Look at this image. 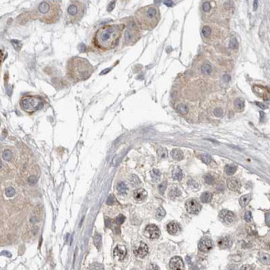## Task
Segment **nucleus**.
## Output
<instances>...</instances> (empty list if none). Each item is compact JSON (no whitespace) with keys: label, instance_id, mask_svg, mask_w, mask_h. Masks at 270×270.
<instances>
[{"label":"nucleus","instance_id":"obj_24","mask_svg":"<svg viewBox=\"0 0 270 270\" xmlns=\"http://www.w3.org/2000/svg\"><path fill=\"white\" fill-rule=\"evenodd\" d=\"M234 107L238 112H242L244 108V101L242 98H237L234 101Z\"/></svg>","mask_w":270,"mask_h":270},{"label":"nucleus","instance_id":"obj_26","mask_svg":"<svg viewBox=\"0 0 270 270\" xmlns=\"http://www.w3.org/2000/svg\"><path fill=\"white\" fill-rule=\"evenodd\" d=\"M180 190L178 188H172V189L170 190V193H169V197L171 199V200H175L176 199L178 196L180 195Z\"/></svg>","mask_w":270,"mask_h":270},{"label":"nucleus","instance_id":"obj_55","mask_svg":"<svg viewBox=\"0 0 270 270\" xmlns=\"http://www.w3.org/2000/svg\"><path fill=\"white\" fill-rule=\"evenodd\" d=\"M105 221H106V225H107V227L111 226V224H112V220H110L109 218H106Z\"/></svg>","mask_w":270,"mask_h":270},{"label":"nucleus","instance_id":"obj_7","mask_svg":"<svg viewBox=\"0 0 270 270\" xmlns=\"http://www.w3.org/2000/svg\"><path fill=\"white\" fill-rule=\"evenodd\" d=\"M140 38L139 31L134 23H130L126 29L125 32V42L127 44H132L135 43Z\"/></svg>","mask_w":270,"mask_h":270},{"label":"nucleus","instance_id":"obj_31","mask_svg":"<svg viewBox=\"0 0 270 270\" xmlns=\"http://www.w3.org/2000/svg\"><path fill=\"white\" fill-rule=\"evenodd\" d=\"M201 70L203 72V73H205V75H210L212 72V67L210 64H204L201 67Z\"/></svg>","mask_w":270,"mask_h":270},{"label":"nucleus","instance_id":"obj_30","mask_svg":"<svg viewBox=\"0 0 270 270\" xmlns=\"http://www.w3.org/2000/svg\"><path fill=\"white\" fill-rule=\"evenodd\" d=\"M151 176H152V179L155 180V181H159L160 180V179H161V172L158 170H153L152 171H151Z\"/></svg>","mask_w":270,"mask_h":270},{"label":"nucleus","instance_id":"obj_10","mask_svg":"<svg viewBox=\"0 0 270 270\" xmlns=\"http://www.w3.org/2000/svg\"><path fill=\"white\" fill-rule=\"evenodd\" d=\"M149 253V248L148 245L144 242H140L134 248V254L136 257L143 259Z\"/></svg>","mask_w":270,"mask_h":270},{"label":"nucleus","instance_id":"obj_14","mask_svg":"<svg viewBox=\"0 0 270 270\" xmlns=\"http://www.w3.org/2000/svg\"><path fill=\"white\" fill-rule=\"evenodd\" d=\"M170 267L172 270H184V264L182 259L180 257L175 256L173 257L170 261Z\"/></svg>","mask_w":270,"mask_h":270},{"label":"nucleus","instance_id":"obj_43","mask_svg":"<svg viewBox=\"0 0 270 270\" xmlns=\"http://www.w3.org/2000/svg\"><path fill=\"white\" fill-rule=\"evenodd\" d=\"M14 194H15V190L13 187H8L5 189V194L8 197H12Z\"/></svg>","mask_w":270,"mask_h":270},{"label":"nucleus","instance_id":"obj_46","mask_svg":"<svg viewBox=\"0 0 270 270\" xmlns=\"http://www.w3.org/2000/svg\"><path fill=\"white\" fill-rule=\"evenodd\" d=\"M125 220V216H123L122 215H120L119 216H117V218L116 219V223L117 224H121Z\"/></svg>","mask_w":270,"mask_h":270},{"label":"nucleus","instance_id":"obj_42","mask_svg":"<svg viewBox=\"0 0 270 270\" xmlns=\"http://www.w3.org/2000/svg\"><path fill=\"white\" fill-rule=\"evenodd\" d=\"M3 158L7 161H10L11 158H12V153H11L10 151H5L4 153H3Z\"/></svg>","mask_w":270,"mask_h":270},{"label":"nucleus","instance_id":"obj_28","mask_svg":"<svg viewBox=\"0 0 270 270\" xmlns=\"http://www.w3.org/2000/svg\"><path fill=\"white\" fill-rule=\"evenodd\" d=\"M237 170V166L235 165H228L225 167V173L228 175H232Z\"/></svg>","mask_w":270,"mask_h":270},{"label":"nucleus","instance_id":"obj_20","mask_svg":"<svg viewBox=\"0 0 270 270\" xmlns=\"http://www.w3.org/2000/svg\"><path fill=\"white\" fill-rule=\"evenodd\" d=\"M259 260L265 265H270V255L265 253H260L259 254Z\"/></svg>","mask_w":270,"mask_h":270},{"label":"nucleus","instance_id":"obj_5","mask_svg":"<svg viewBox=\"0 0 270 270\" xmlns=\"http://www.w3.org/2000/svg\"><path fill=\"white\" fill-rule=\"evenodd\" d=\"M19 106L23 112L33 113L43 108L44 100L39 96H25L20 100Z\"/></svg>","mask_w":270,"mask_h":270},{"label":"nucleus","instance_id":"obj_52","mask_svg":"<svg viewBox=\"0 0 270 270\" xmlns=\"http://www.w3.org/2000/svg\"><path fill=\"white\" fill-rule=\"evenodd\" d=\"M240 270H254V267H253V266H251V265L245 264V265H243V266L241 267Z\"/></svg>","mask_w":270,"mask_h":270},{"label":"nucleus","instance_id":"obj_11","mask_svg":"<svg viewBox=\"0 0 270 270\" xmlns=\"http://www.w3.org/2000/svg\"><path fill=\"white\" fill-rule=\"evenodd\" d=\"M161 234V231L159 228L155 224H149L147 225L145 229V235L151 239H156Z\"/></svg>","mask_w":270,"mask_h":270},{"label":"nucleus","instance_id":"obj_13","mask_svg":"<svg viewBox=\"0 0 270 270\" xmlns=\"http://www.w3.org/2000/svg\"><path fill=\"white\" fill-rule=\"evenodd\" d=\"M254 92H255V94L257 96H259L261 98H263L264 100H269L270 99V92L269 91L264 87V86H258V85H255L254 86Z\"/></svg>","mask_w":270,"mask_h":270},{"label":"nucleus","instance_id":"obj_40","mask_svg":"<svg viewBox=\"0 0 270 270\" xmlns=\"http://www.w3.org/2000/svg\"><path fill=\"white\" fill-rule=\"evenodd\" d=\"M238 47V43L237 39L235 38H233L230 40V43H229V48L231 49H237Z\"/></svg>","mask_w":270,"mask_h":270},{"label":"nucleus","instance_id":"obj_18","mask_svg":"<svg viewBox=\"0 0 270 270\" xmlns=\"http://www.w3.org/2000/svg\"><path fill=\"white\" fill-rule=\"evenodd\" d=\"M133 197L136 202H142L147 197V192L144 189H138L133 194Z\"/></svg>","mask_w":270,"mask_h":270},{"label":"nucleus","instance_id":"obj_16","mask_svg":"<svg viewBox=\"0 0 270 270\" xmlns=\"http://www.w3.org/2000/svg\"><path fill=\"white\" fill-rule=\"evenodd\" d=\"M227 186H228V188L230 190L238 191V190H239L240 187H241V184H240V181L238 179L232 177V178L228 179V180H227Z\"/></svg>","mask_w":270,"mask_h":270},{"label":"nucleus","instance_id":"obj_15","mask_svg":"<svg viewBox=\"0 0 270 270\" xmlns=\"http://www.w3.org/2000/svg\"><path fill=\"white\" fill-rule=\"evenodd\" d=\"M113 254L116 259H117L118 260H123L126 256L127 250L124 245H117L114 248Z\"/></svg>","mask_w":270,"mask_h":270},{"label":"nucleus","instance_id":"obj_45","mask_svg":"<svg viewBox=\"0 0 270 270\" xmlns=\"http://www.w3.org/2000/svg\"><path fill=\"white\" fill-rule=\"evenodd\" d=\"M244 220L246 222H250L252 220V214L250 211H247L244 214Z\"/></svg>","mask_w":270,"mask_h":270},{"label":"nucleus","instance_id":"obj_32","mask_svg":"<svg viewBox=\"0 0 270 270\" xmlns=\"http://www.w3.org/2000/svg\"><path fill=\"white\" fill-rule=\"evenodd\" d=\"M166 215V211L165 210L162 208V207H160L156 211V217L157 220H161L163 219L164 217Z\"/></svg>","mask_w":270,"mask_h":270},{"label":"nucleus","instance_id":"obj_39","mask_svg":"<svg viewBox=\"0 0 270 270\" xmlns=\"http://www.w3.org/2000/svg\"><path fill=\"white\" fill-rule=\"evenodd\" d=\"M201 161L204 162L205 164H210L211 162V156L208 154H204L201 156Z\"/></svg>","mask_w":270,"mask_h":270},{"label":"nucleus","instance_id":"obj_4","mask_svg":"<svg viewBox=\"0 0 270 270\" xmlns=\"http://www.w3.org/2000/svg\"><path fill=\"white\" fill-rule=\"evenodd\" d=\"M38 19L46 24H53L58 20L61 8L57 1H43L38 7Z\"/></svg>","mask_w":270,"mask_h":270},{"label":"nucleus","instance_id":"obj_38","mask_svg":"<svg viewBox=\"0 0 270 270\" xmlns=\"http://www.w3.org/2000/svg\"><path fill=\"white\" fill-rule=\"evenodd\" d=\"M202 33L204 35V37L205 38H208L210 37L211 34V28L209 26H205L203 27V30H202Z\"/></svg>","mask_w":270,"mask_h":270},{"label":"nucleus","instance_id":"obj_29","mask_svg":"<svg viewBox=\"0 0 270 270\" xmlns=\"http://www.w3.org/2000/svg\"><path fill=\"white\" fill-rule=\"evenodd\" d=\"M177 111L181 115H186L189 112V108L185 104H179L177 107Z\"/></svg>","mask_w":270,"mask_h":270},{"label":"nucleus","instance_id":"obj_56","mask_svg":"<svg viewBox=\"0 0 270 270\" xmlns=\"http://www.w3.org/2000/svg\"><path fill=\"white\" fill-rule=\"evenodd\" d=\"M257 7H258V2L257 1H254V10L256 11L257 9Z\"/></svg>","mask_w":270,"mask_h":270},{"label":"nucleus","instance_id":"obj_51","mask_svg":"<svg viewBox=\"0 0 270 270\" xmlns=\"http://www.w3.org/2000/svg\"><path fill=\"white\" fill-rule=\"evenodd\" d=\"M265 222H266V224L269 227H270V213L268 212L266 213L265 215Z\"/></svg>","mask_w":270,"mask_h":270},{"label":"nucleus","instance_id":"obj_1","mask_svg":"<svg viewBox=\"0 0 270 270\" xmlns=\"http://www.w3.org/2000/svg\"><path fill=\"white\" fill-rule=\"evenodd\" d=\"M122 25H106L97 31L93 38L94 46L100 50L108 51L114 48L117 43L122 32Z\"/></svg>","mask_w":270,"mask_h":270},{"label":"nucleus","instance_id":"obj_58","mask_svg":"<svg viewBox=\"0 0 270 270\" xmlns=\"http://www.w3.org/2000/svg\"><path fill=\"white\" fill-rule=\"evenodd\" d=\"M2 254H3V255H4V254H5V255H7V256H8V257H10V256H11L10 254H8V252H6V251H4V252H3V253H2Z\"/></svg>","mask_w":270,"mask_h":270},{"label":"nucleus","instance_id":"obj_36","mask_svg":"<svg viewBox=\"0 0 270 270\" xmlns=\"http://www.w3.org/2000/svg\"><path fill=\"white\" fill-rule=\"evenodd\" d=\"M188 185H189L191 189H197L200 188L199 184L197 183L195 180H189V181H188Z\"/></svg>","mask_w":270,"mask_h":270},{"label":"nucleus","instance_id":"obj_25","mask_svg":"<svg viewBox=\"0 0 270 270\" xmlns=\"http://www.w3.org/2000/svg\"><path fill=\"white\" fill-rule=\"evenodd\" d=\"M172 176L173 178L175 179V180H180L182 177H183V173H182V170L180 169V168H175L174 170H173L172 173Z\"/></svg>","mask_w":270,"mask_h":270},{"label":"nucleus","instance_id":"obj_19","mask_svg":"<svg viewBox=\"0 0 270 270\" xmlns=\"http://www.w3.org/2000/svg\"><path fill=\"white\" fill-rule=\"evenodd\" d=\"M166 229H167V232L169 234L175 235V234H176L180 232V227L178 223H176V222H170L166 226Z\"/></svg>","mask_w":270,"mask_h":270},{"label":"nucleus","instance_id":"obj_12","mask_svg":"<svg viewBox=\"0 0 270 270\" xmlns=\"http://www.w3.org/2000/svg\"><path fill=\"white\" fill-rule=\"evenodd\" d=\"M198 247H199V249L201 252L208 253L214 248V243L209 238H203L200 239Z\"/></svg>","mask_w":270,"mask_h":270},{"label":"nucleus","instance_id":"obj_9","mask_svg":"<svg viewBox=\"0 0 270 270\" xmlns=\"http://www.w3.org/2000/svg\"><path fill=\"white\" fill-rule=\"evenodd\" d=\"M185 206L187 211L192 215H197L201 210V205L199 201L195 199H189V200H187Z\"/></svg>","mask_w":270,"mask_h":270},{"label":"nucleus","instance_id":"obj_8","mask_svg":"<svg viewBox=\"0 0 270 270\" xmlns=\"http://www.w3.org/2000/svg\"><path fill=\"white\" fill-rule=\"evenodd\" d=\"M219 218L220 221L225 224H232L236 220V215L232 211L228 210H223L219 215Z\"/></svg>","mask_w":270,"mask_h":270},{"label":"nucleus","instance_id":"obj_37","mask_svg":"<svg viewBox=\"0 0 270 270\" xmlns=\"http://www.w3.org/2000/svg\"><path fill=\"white\" fill-rule=\"evenodd\" d=\"M204 179H205V182L206 184H213L214 182H215V180H214V178L212 177V175H210V174H207V175H205V176H204Z\"/></svg>","mask_w":270,"mask_h":270},{"label":"nucleus","instance_id":"obj_23","mask_svg":"<svg viewBox=\"0 0 270 270\" xmlns=\"http://www.w3.org/2000/svg\"><path fill=\"white\" fill-rule=\"evenodd\" d=\"M116 189L118 191V193L120 194H126L128 191V188H127V185L124 183V182H120L116 186Z\"/></svg>","mask_w":270,"mask_h":270},{"label":"nucleus","instance_id":"obj_34","mask_svg":"<svg viewBox=\"0 0 270 270\" xmlns=\"http://www.w3.org/2000/svg\"><path fill=\"white\" fill-rule=\"evenodd\" d=\"M157 154H158V156L160 157L161 159H164V158H166V157H167V151H166V149L162 148V147L158 149Z\"/></svg>","mask_w":270,"mask_h":270},{"label":"nucleus","instance_id":"obj_27","mask_svg":"<svg viewBox=\"0 0 270 270\" xmlns=\"http://www.w3.org/2000/svg\"><path fill=\"white\" fill-rule=\"evenodd\" d=\"M200 200L203 203H210L212 200V194L210 192H205L201 194Z\"/></svg>","mask_w":270,"mask_h":270},{"label":"nucleus","instance_id":"obj_57","mask_svg":"<svg viewBox=\"0 0 270 270\" xmlns=\"http://www.w3.org/2000/svg\"><path fill=\"white\" fill-rule=\"evenodd\" d=\"M165 4H166V5H168V6H171L173 4L172 2H167V1H166V2H165Z\"/></svg>","mask_w":270,"mask_h":270},{"label":"nucleus","instance_id":"obj_47","mask_svg":"<svg viewBox=\"0 0 270 270\" xmlns=\"http://www.w3.org/2000/svg\"><path fill=\"white\" fill-rule=\"evenodd\" d=\"M210 4L209 2H205V3H204V4H203V10L205 11V12H209V11H210Z\"/></svg>","mask_w":270,"mask_h":270},{"label":"nucleus","instance_id":"obj_44","mask_svg":"<svg viewBox=\"0 0 270 270\" xmlns=\"http://www.w3.org/2000/svg\"><path fill=\"white\" fill-rule=\"evenodd\" d=\"M214 114L216 117H221L223 116V110L221 108H216L214 111Z\"/></svg>","mask_w":270,"mask_h":270},{"label":"nucleus","instance_id":"obj_2","mask_svg":"<svg viewBox=\"0 0 270 270\" xmlns=\"http://www.w3.org/2000/svg\"><path fill=\"white\" fill-rule=\"evenodd\" d=\"M93 67L91 63L81 57H73L67 62V74L73 81L86 80L92 75Z\"/></svg>","mask_w":270,"mask_h":270},{"label":"nucleus","instance_id":"obj_49","mask_svg":"<svg viewBox=\"0 0 270 270\" xmlns=\"http://www.w3.org/2000/svg\"><path fill=\"white\" fill-rule=\"evenodd\" d=\"M146 270H160V269H159V267H158L156 264H151L147 267Z\"/></svg>","mask_w":270,"mask_h":270},{"label":"nucleus","instance_id":"obj_6","mask_svg":"<svg viewBox=\"0 0 270 270\" xmlns=\"http://www.w3.org/2000/svg\"><path fill=\"white\" fill-rule=\"evenodd\" d=\"M85 13V5L79 1H72L67 9V18L72 23H76L81 20Z\"/></svg>","mask_w":270,"mask_h":270},{"label":"nucleus","instance_id":"obj_50","mask_svg":"<svg viewBox=\"0 0 270 270\" xmlns=\"http://www.w3.org/2000/svg\"><path fill=\"white\" fill-rule=\"evenodd\" d=\"M114 202H115V198H114V196L113 195H110V196L108 197L107 200V205H112Z\"/></svg>","mask_w":270,"mask_h":270},{"label":"nucleus","instance_id":"obj_35","mask_svg":"<svg viewBox=\"0 0 270 270\" xmlns=\"http://www.w3.org/2000/svg\"><path fill=\"white\" fill-rule=\"evenodd\" d=\"M90 270H104V266L99 263H94L89 267Z\"/></svg>","mask_w":270,"mask_h":270},{"label":"nucleus","instance_id":"obj_41","mask_svg":"<svg viewBox=\"0 0 270 270\" xmlns=\"http://www.w3.org/2000/svg\"><path fill=\"white\" fill-rule=\"evenodd\" d=\"M130 180L131 184H133V186H137L138 184H140V180L138 179V177H137L136 175H134L131 176V178H130Z\"/></svg>","mask_w":270,"mask_h":270},{"label":"nucleus","instance_id":"obj_17","mask_svg":"<svg viewBox=\"0 0 270 270\" xmlns=\"http://www.w3.org/2000/svg\"><path fill=\"white\" fill-rule=\"evenodd\" d=\"M217 243H218V246L220 248H228L232 245V240L229 237L224 236V237L220 238L217 241Z\"/></svg>","mask_w":270,"mask_h":270},{"label":"nucleus","instance_id":"obj_54","mask_svg":"<svg viewBox=\"0 0 270 270\" xmlns=\"http://www.w3.org/2000/svg\"><path fill=\"white\" fill-rule=\"evenodd\" d=\"M255 103H256V105H257L258 107H259L261 108V109H263V110H264V109H267V108H268V107H267L266 105H264V103H261V102H255Z\"/></svg>","mask_w":270,"mask_h":270},{"label":"nucleus","instance_id":"obj_33","mask_svg":"<svg viewBox=\"0 0 270 270\" xmlns=\"http://www.w3.org/2000/svg\"><path fill=\"white\" fill-rule=\"evenodd\" d=\"M94 243H95L96 247H97L98 249H100L101 246H102V237H101L100 234H97L95 235V237H94Z\"/></svg>","mask_w":270,"mask_h":270},{"label":"nucleus","instance_id":"obj_48","mask_svg":"<svg viewBox=\"0 0 270 270\" xmlns=\"http://www.w3.org/2000/svg\"><path fill=\"white\" fill-rule=\"evenodd\" d=\"M158 189H159V191H160L161 194H164V191L166 189V183L164 182V183L161 184L159 185V188H158Z\"/></svg>","mask_w":270,"mask_h":270},{"label":"nucleus","instance_id":"obj_22","mask_svg":"<svg viewBox=\"0 0 270 270\" xmlns=\"http://www.w3.org/2000/svg\"><path fill=\"white\" fill-rule=\"evenodd\" d=\"M171 156L173 157V159L176 161H181L184 157L183 152L179 149H175L171 151Z\"/></svg>","mask_w":270,"mask_h":270},{"label":"nucleus","instance_id":"obj_21","mask_svg":"<svg viewBox=\"0 0 270 270\" xmlns=\"http://www.w3.org/2000/svg\"><path fill=\"white\" fill-rule=\"evenodd\" d=\"M252 199V195L251 194H245L240 197L239 199V204L242 207H245L246 205H248V204L250 202V200Z\"/></svg>","mask_w":270,"mask_h":270},{"label":"nucleus","instance_id":"obj_3","mask_svg":"<svg viewBox=\"0 0 270 270\" xmlns=\"http://www.w3.org/2000/svg\"><path fill=\"white\" fill-rule=\"evenodd\" d=\"M161 18L160 11L156 6L148 5L136 11L135 20L137 25L144 30H151L158 24Z\"/></svg>","mask_w":270,"mask_h":270},{"label":"nucleus","instance_id":"obj_53","mask_svg":"<svg viewBox=\"0 0 270 270\" xmlns=\"http://www.w3.org/2000/svg\"><path fill=\"white\" fill-rule=\"evenodd\" d=\"M36 182H37V178H36V176H33V175H32V176H30L29 179H28V183L31 184H35Z\"/></svg>","mask_w":270,"mask_h":270}]
</instances>
